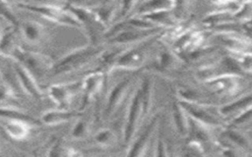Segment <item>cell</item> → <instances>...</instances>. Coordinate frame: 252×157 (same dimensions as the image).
Instances as JSON below:
<instances>
[{
	"label": "cell",
	"instance_id": "obj_31",
	"mask_svg": "<svg viewBox=\"0 0 252 157\" xmlns=\"http://www.w3.org/2000/svg\"><path fill=\"white\" fill-rule=\"evenodd\" d=\"M6 1H8V2L10 3V2H12V1H14V0H6Z\"/></svg>",
	"mask_w": 252,
	"mask_h": 157
},
{
	"label": "cell",
	"instance_id": "obj_18",
	"mask_svg": "<svg viewBox=\"0 0 252 157\" xmlns=\"http://www.w3.org/2000/svg\"><path fill=\"white\" fill-rule=\"evenodd\" d=\"M20 36L19 29L11 28L4 30L0 36V53L4 56H9L12 58L15 50L18 46V37Z\"/></svg>",
	"mask_w": 252,
	"mask_h": 157
},
{
	"label": "cell",
	"instance_id": "obj_32",
	"mask_svg": "<svg viewBox=\"0 0 252 157\" xmlns=\"http://www.w3.org/2000/svg\"><path fill=\"white\" fill-rule=\"evenodd\" d=\"M1 78H2V74H1V72H0V80H1Z\"/></svg>",
	"mask_w": 252,
	"mask_h": 157
},
{
	"label": "cell",
	"instance_id": "obj_20",
	"mask_svg": "<svg viewBox=\"0 0 252 157\" xmlns=\"http://www.w3.org/2000/svg\"><path fill=\"white\" fill-rule=\"evenodd\" d=\"M141 102H142V110H143V117L146 118L150 113L153 105L154 99V84L150 78H145L141 87Z\"/></svg>",
	"mask_w": 252,
	"mask_h": 157
},
{
	"label": "cell",
	"instance_id": "obj_27",
	"mask_svg": "<svg viewBox=\"0 0 252 157\" xmlns=\"http://www.w3.org/2000/svg\"><path fill=\"white\" fill-rule=\"evenodd\" d=\"M227 137L231 141H233L236 145H239V146H242V147L247 146L246 139L242 135H240L238 132H235L233 131H227Z\"/></svg>",
	"mask_w": 252,
	"mask_h": 157
},
{
	"label": "cell",
	"instance_id": "obj_26",
	"mask_svg": "<svg viewBox=\"0 0 252 157\" xmlns=\"http://www.w3.org/2000/svg\"><path fill=\"white\" fill-rule=\"evenodd\" d=\"M0 17L13 24L15 26H18L19 25V21L12 11L10 3L6 0H0Z\"/></svg>",
	"mask_w": 252,
	"mask_h": 157
},
{
	"label": "cell",
	"instance_id": "obj_17",
	"mask_svg": "<svg viewBox=\"0 0 252 157\" xmlns=\"http://www.w3.org/2000/svg\"><path fill=\"white\" fill-rule=\"evenodd\" d=\"M79 116L80 114L74 111H70L66 109H55V110H49L44 112L40 117V121L44 125L55 126Z\"/></svg>",
	"mask_w": 252,
	"mask_h": 157
},
{
	"label": "cell",
	"instance_id": "obj_10",
	"mask_svg": "<svg viewBox=\"0 0 252 157\" xmlns=\"http://www.w3.org/2000/svg\"><path fill=\"white\" fill-rule=\"evenodd\" d=\"M157 126H158V117H155L147 125V127H145L142 132L139 135L135 136L131 144H129V149L127 154L130 156L144 155L154 136V133L157 130Z\"/></svg>",
	"mask_w": 252,
	"mask_h": 157
},
{
	"label": "cell",
	"instance_id": "obj_6",
	"mask_svg": "<svg viewBox=\"0 0 252 157\" xmlns=\"http://www.w3.org/2000/svg\"><path fill=\"white\" fill-rule=\"evenodd\" d=\"M134 78L128 77L123 80L117 82L108 92L107 98L105 100V106L103 110L104 117L109 119L121 106L122 102L126 99L128 93L130 92L131 86L133 85Z\"/></svg>",
	"mask_w": 252,
	"mask_h": 157
},
{
	"label": "cell",
	"instance_id": "obj_30",
	"mask_svg": "<svg viewBox=\"0 0 252 157\" xmlns=\"http://www.w3.org/2000/svg\"><path fill=\"white\" fill-rule=\"evenodd\" d=\"M0 18H1V17H0ZM3 31H4V30H2V27H1V25H0V36H1V35H2V33H3Z\"/></svg>",
	"mask_w": 252,
	"mask_h": 157
},
{
	"label": "cell",
	"instance_id": "obj_15",
	"mask_svg": "<svg viewBox=\"0 0 252 157\" xmlns=\"http://www.w3.org/2000/svg\"><path fill=\"white\" fill-rule=\"evenodd\" d=\"M174 7V0H146L136 8L135 16H147L170 11Z\"/></svg>",
	"mask_w": 252,
	"mask_h": 157
},
{
	"label": "cell",
	"instance_id": "obj_24",
	"mask_svg": "<svg viewBox=\"0 0 252 157\" xmlns=\"http://www.w3.org/2000/svg\"><path fill=\"white\" fill-rule=\"evenodd\" d=\"M0 119H23L29 122L33 121L32 117L21 110L6 107H0Z\"/></svg>",
	"mask_w": 252,
	"mask_h": 157
},
{
	"label": "cell",
	"instance_id": "obj_5",
	"mask_svg": "<svg viewBox=\"0 0 252 157\" xmlns=\"http://www.w3.org/2000/svg\"><path fill=\"white\" fill-rule=\"evenodd\" d=\"M143 119L144 117L141 102V90L140 88H137L130 99L124 123L123 140L126 144H130L135 138L139 125Z\"/></svg>",
	"mask_w": 252,
	"mask_h": 157
},
{
	"label": "cell",
	"instance_id": "obj_23",
	"mask_svg": "<svg viewBox=\"0 0 252 157\" xmlns=\"http://www.w3.org/2000/svg\"><path fill=\"white\" fill-rule=\"evenodd\" d=\"M115 132L109 128L100 129L94 135V142L100 146H109L115 142Z\"/></svg>",
	"mask_w": 252,
	"mask_h": 157
},
{
	"label": "cell",
	"instance_id": "obj_9",
	"mask_svg": "<svg viewBox=\"0 0 252 157\" xmlns=\"http://www.w3.org/2000/svg\"><path fill=\"white\" fill-rule=\"evenodd\" d=\"M179 101L192 120L206 126V127H209V128L220 127L221 125L220 120L219 118H217L216 116H214L213 114H211L207 110V107H208L207 105L186 102V101H183L180 99H179Z\"/></svg>",
	"mask_w": 252,
	"mask_h": 157
},
{
	"label": "cell",
	"instance_id": "obj_12",
	"mask_svg": "<svg viewBox=\"0 0 252 157\" xmlns=\"http://www.w3.org/2000/svg\"><path fill=\"white\" fill-rule=\"evenodd\" d=\"M107 72L103 70H98L88 74L81 82L82 92L86 100H90L97 92L100 91L104 82Z\"/></svg>",
	"mask_w": 252,
	"mask_h": 157
},
{
	"label": "cell",
	"instance_id": "obj_7",
	"mask_svg": "<svg viewBox=\"0 0 252 157\" xmlns=\"http://www.w3.org/2000/svg\"><path fill=\"white\" fill-rule=\"evenodd\" d=\"M207 87L217 95L229 96L239 89V78L236 75H220L205 80Z\"/></svg>",
	"mask_w": 252,
	"mask_h": 157
},
{
	"label": "cell",
	"instance_id": "obj_22",
	"mask_svg": "<svg viewBox=\"0 0 252 157\" xmlns=\"http://www.w3.org/2000/svg\"><path fill=\"white\" fill-rule=\"evenodd\" d=\"M177 60V56L172 51L165 49L158 54L157 64L161 70H170L176 66Z\"/></svg>",
	"mask_w": 252,
	"mask_h": 157
},
{
	"label": "cell",
	"instance_id": "obj_28",
	"mask_svg": "<svg viewBox=\"0 0 252 157\" xmlns=\"http://www.w3.org/2000/svg\"><path fill=\"white\" fill-rule=\"evenodd\" d=\"M155 155H159V156L167 155L165 142L163 141V139L160 136L158 138V142H157V145H156V153H155Z\"/></svg>",
	"mask_w": 252,
	"mask_h": 157
},
{
	"label": "cell",
	"instance_id": "obj_4",
	"mask_svg": "<svg viewBox=\"0 0 252 157\" xmlns=\"http://www.w3.org/2000/svg\"><path fill=\"white\" fill-rule=\"evenodd\" d=\"M12 58L31 71L36 78L49 73L54 63L44 54L26 50L20 46L15 50Z\"/></svg>",
	"mask_w": 252,
	"mask_h": 157
},
{
	"label": "cell",
	"instance_id": "obj_11",
	"mask_svg": "<svg viewBox=\"0 0 252 157\" xmlns=\"http://www.w3.org/2000/svg\"><path fill=\"white\" fill-rule=\"evenodd\" d=\"M13 68L22 89L26 93H28L29 95L34 98L41 97V94H42L41 89L39 88L36 81V78L32 75V73L16 61Z\"/></svg>",
	"mask_w": 252,
	"mask_h": 157
},
{
	"label": "cell",
	"instance_id": "obj_19",
	"mask_svg": "<svg viewBox=\"0 0 252 157\" xmlns=\"http://www.w3.org/2000/svg\"><path fill=\"white\" fill-rule=\"evenodd\" d=\"M252 107V94L246 95L245 97L239 98L229 104L223 105L220 108V115L221 117L231 116V115H238L245 110Z\"/></svg>",
	"mask_w": 252,
	"mask_h": 157
},
{
	"label": "cell",
	"instance_id": "obj_14",
	"mask_svg": "<svg viewBox=\"0 0 252 157\" xmlns=\"http://www.w3.org/2000/svg\"><path fill=\"white\" fill-rule=\"evenodd\" d=\"M77 84H53L47 89V94L50 99L59 107L66 106L75 91Z\"/></svg>",
	"mask_w": 252,
	"mask_h": 157
},
{
	"label": "cell",
	"instance_id": "obj_21",
	"mask_svg": "<svg viewBox=\"0 0 252 157\" xmlns=\"http://www.w3.org/2000/svg\"><path fill=\"white\" fill-rule=\"evenodd\" d=\"M91 132V122L86 118H80L71 130V136L76 139L85 138Z\"/></svg>",
	"mask_w": 252,
	"mask_h": 157
},
{
	"label": "cell",
	"instance_id": "obj_13",
	"mask_svg": "<svg viewBox=\"0 0 252 157\" xmlns=\"http://www.w3.org/2000/svg\"><path fill=\"white\" fill-rule=\"evenodd\" d=\"M0 128L15 140L25 139L31 131L29 121L23 119H0Z\"/></svg>",
	"mask_w": 252,
	"mask_h": 157
},
{
	"label": "cell",
	"instance_id": "obj_3",
	"mask_svg": "<svg viewBox=\"0 0 252 157\" xmlns=\"http://www.w3.org/2000/svg\"><path fill=\"white\" fill-rule=\"evenodd\" d=\"M18 7L32 13L37 14L42 18L64 26L81 27L80 22L77 18L68 10L63 9L60 6L52 5V4H27V3H19Z\"/></svg>",
	"mask_w": 252,
	"mask_h": 157
},
{
	"label": "cell",
	"instance_id": "obj_33",
	"mask_svg": "<svg viewBox=\"0 0 252 157\" xmlns=\"http://www.w3.org/2000/svg\"><path fill=\"white\" fill-rule=\"evenodd\" d=\"M0 154H1V150H0Z\"/></svg>",
	"mask_w": 252,
	"mask_h": 157
},
{
	"label": "cell",
	"instance_id": "obj_2",
	"mask_svg": "<svg viewBox=\"0 0 252 157\" xmlns=\"http://www.w3.org/2000/svg\"><path fill=\"white\" fill-rule=\"evenodd\" d=\"M156 36L146 39L144 41L131 44L117 54L116 58L107 68L112 69H124V70H135L140 68L147 58V50L153 44Z\"/></svg>",
	"mask_w": 252,
	"mask_h": 157
},
{
	"label": "cell",
	"instance_id": "obj_25",
	"mask_svg": "<svg viewBox=\"0 0 252 157\" xmlns=\"http://www.w3.org/2000/svg\"><path fill=\"white\" fill-rule=\"evenodd\" d=\"M139 0H121L119 10L117 13L116 21H121L126 18L129 14H131L137 7Z\"/></svg>",
	"mask_w": 252,
	"mask_h": 157
},
{
	"label": "cell",
	"instance_id": "obj_16",
	"mask_svg": "<svg viewBox=\"0 0 252 157\" xmlns=\"http://www.w3.org/2000/svg\"><path fill=\"white\" fill-rule=\"evenodd\" d=\"M172 120L176 131L182 135H188L190 129V117L179 100L172 104Z\"/></svg>",
	"mask_w": 252,
	"mask_h": 157
},
{
	"label": "cell",
	"instance_id": "obj_1",
	"mask_svg": "<svg viewBox=\"0 0 252 157\" xmlns=\"http://www.w3.org/2000/svg\"><path fill=\"white\" fill-rule=\"evenodd\" d=\"M103 49L101 46H96L93 43L77 47L67 52L56 62H54L49 73L57 76L77 71L84 65L93 61L95 57L101 55Z\"/></svg>",
	"mask_w": 252,
	"mask_h": 157
},
{
	"label": "cell",
	"instance_id": "obj_8",
	"mask_svg": "<svg viewBox=\"0 0 252 157\" xmlns=\"http://www.w3.org/2000/svg\"><path fill=\"white\" fill-rule=\"evenodd\" d=\"M18 29L20 37L28 44L37 45L41 43L47 35L45 27L38 22L26 20L19 22Z\"/></svg>",
	"mask_w": 252,
	"mask_h": 157
},
{
	"label": "cell",
	"instance_id": "obj_29",
	"mask_svg": "<svg viewBox=\"0 0 252 157\" xmlns=\"http://www.w3.org/2000/svg\"><path fill=\"white\" fill-rule=\"evenodd\" d=\"M12 96V91L7 85H1L0 84V99L5 100Z\"/></svg>",
	"mask_w": 252,
	"mask_h": 157
}]
</instances>
